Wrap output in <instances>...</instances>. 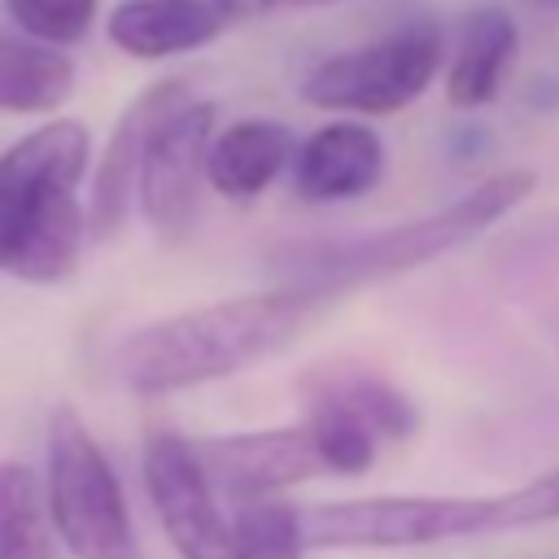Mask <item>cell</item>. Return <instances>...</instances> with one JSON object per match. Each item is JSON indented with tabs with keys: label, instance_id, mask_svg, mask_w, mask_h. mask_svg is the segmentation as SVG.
<instances>
[{
	"label": "cell",
	"instance_id": "8992f818",
	"mask_svg": "<svg viewBox=\"0 0 559 559\" xmlns=\"http://www.w3.org/2000/svg\"><path fill=\"white\" fill-rule=\"evenodd\" d=\"M445 66V35L432 22H406L362 48L314 61L301 79V100L323 114L380 118L415 105Z\"/></svg>",
	"mask_w": 559,
	"mask_h": 559
},
{
	"label": "cell",
	"instance_id": "30bf717a",
	"mask_svg": "<svg viewBox=\"0 0 559 559\" xmlns=\"http://www.w3.org/2000/svg\"><path fill=\"white\" fill-rule=\"evenodd\" d=\"M188 100H192V87L183 79H157L118 114V122H114V131H109L96 166H92V188H87L92 240H109L127 223V210L135 201V183H140V166H144L148 140Z\"/></svg>",
	"mask_w": 559,
	"mask_h": 559
},
{
	"label": "cell",
	"instance_id": "e0dca14e",
	"mask_svg": "<svg viewBox=\"0 0 559 559\" xmlns=\"http://www.w3.org/2000/svg\"><path fill=\"white\" fill-rule=\"evenodd\" d=\"M0 559H57L44 485L26 463H0Z\"/></svg>",
	"mask_w": 559,
	"mask_h": 559
},
{
	"label": "cell",
	"instance_id": "603a6c76",
	"mask_svg": "<svg viewBox=\"0 0 559 559\" xmlns=\"http://www.w3.org/2000/svg\"><path fill=\"white\" fill-rule=\"evenodd\" d=\"M288 4H297V9H319V4H336V0H288Z\"/></svg>",
	"mask_w": 559,
	"mask_h": 559
},
{
	"label": "cell",
	"instance_id": "ba28073f",
	"mask_svg": "<svg viewBox=\"0 0 559 559\" xmlns=\"http://www.w3.org/2000/svg\"><path fill=\"white\" fill-rule=\"evenodd\" d=\"M214 131H218V105L192 96L148 140L140 183H135V205H140L144 223L166 240L183 236L197 218L201 188L210 183L205 162H210Z\"/></svg>",
	"mask_w": 559,
	"mask_h": 559
},
{
	"label": "cell",
	"instance_id": "7a4b0ae2",
	"mask_svg": "<svg viewBox=\"0 0 559 559\" xmlns=\"http://www.w3.org/2000/svg\"><path fill=\"white\" fill-rule=\"evenodd\" d=\"M92 166V135L52 118L0 153V271L22 284H61L92 240L79 183Z\"/></svg>",
	"mask_w": 559,
	"mask_h": 559
},
{
	"label": "cell",
	"instance_id": "9c48e42d",
	"mask_svg": "<svg viewBox=\"0 0 559 559\" xmlns=\"http://www.w3.org/2000/svg\"><path fill=\"white\" fill-rule=\"evenodd\" d=\"M192 450H197L214 493L227 498L231 507L258 502V498H284L288 489H297L314 476H328L306 419L280 424V428H253V432L197 437Z\"/></svg>",
	"mask_w": 559,
	"mask_h": 559
},
{
	"label": "cell",
	"instance_id": "7402d4cb",
	"mask_svg": "<svg viewBox=\"0 0 559 559\" xmlns=\"http://www.w3.org/2000/svg\"><path fill=\"white\" fill-rule=\"evenodd\" d=\"M280 4H288V0H214L218 17H223L227 26H240V22H258V17L275 13Z\"/></svg>",
	"mask_w": 559,
	"mask_h": 559
},
{
	"label": "cell",
	"instance_id": "d6986e66",
	"mask_svg": "<svg viewBox=\"0 0 559 559\" xmlns=\"http://www.w3.org/2000/svg\"><path fill=\"white\" fill-rule=\"evenodd\" d=\"M306 428L314 432V445L323 454L328 476H362L376 463L380 437L336 397L306 389Z\"/></svg>",
	"mask_w": 559,
	"mask_h": 559
},
{
	"label": "cell",
	"instance_id": "5b68a950",
	"mask_svg": "<svg viewBox=\"0 0 559 559\" xmlns=\"http://www.w3.org/2000/svg\"><path fill=\"white\" fill-rule=\"evenodd\" d=\"M493 533V493H371L301 507L310 550H419Z\"/></svg>",
	"mask_w": 559,
	"mask_h": 559
},
{
	"label": "cell",
	"instance_id": "52a82bcc",
	"mask_svg": "<svg viewBox=\"0 0 559 559\" xmlns=\"http://www.w3.org/2000/svg\"><path fill=\"white\" fill-rule=\"evenodd\" d=\"M144 493L179 559H231V524L188 437L153 428L140 450Z\"/></svg>",
	"mask_w": 559,
	"mask_h": 559
},
{
	"label": "cell",
	"instance_id": "ac0fdd59",
	"mask_svg": "<svg viewBox=\"0 0 559 559\" xmlns=\"http://www.w3.org/2000/svg\"><path fill=\"white\" fill-rule=\"evenodd\" d=\"M231 559H306L301 507L288 498H258L231 507Z\"/></svg>",
	"mask_w": 559,
	"mask_h": 559
},
{
	"label": "cell",
	"instance_id": "4fadbf2b",
	"mask_svg": "<svg viewBox=\"0 0 559 559\" xmlns=\"http://www.w3.org/2000/svg\"><path fill=\"white\" fill-rule=\"evenodd\" d=\"M297 153V135L280 118H236L214 131L205 179L227 201H253L262 197Z\"/></svg>",
	"mask_w": 559,
	"mask_h": 559
},
{
	"label": "cell",
	"instance_id": "7c38bea8",
	"mask_svg": "<svg viewBox=\"0 0 559 559\" xmlns=\"http://www.w3.org/2000/svg\"><path fill=\"white\" fill-rule=\"evenodd\" d=\"M227 31L214 0H118L105 17V35L135 61H166L197 52Z\"/></svg>",
	"mask_w": 559,
	"mask_h": 559
},
{
	"label": "cell",
	"instance_id": "44dd1931",
	"mask_svg": "<svg viewBox=\"0 0 559 559\" xmlns=\"http://www.w3.org/2000/svg\"><path fill=\"white\" fill-rule=\"evenodd\" d=\"M559 520V467H546L528 485L493 493V533L502 528H533Z\"/></svg>",
	"mask_w": 559,
	"mask_h": 559
},
{
	"label": "cell",
	"instance_id": "ffe728a7",
	"mask_svg": "<svg viewBox=\"0 0 559 559\" xmlns=\"http://www.w3.org/2000/svg\"><path fill=\"white\" fill-rule=\"evenodd\" d=\"M96 9L100 0H4V13L13 17V26L52 48H70L87 39Z\"/></svg>",
	"mask_w": 559,
	"mask_h": 559
},
{
	"label": "cell",
	"instance_id": "5bb4252c",
	"mask_svg": "<svg viewBox=\"0 0 559 559\" xmlns=\"http://www.w3.org/2000/svg\"><path fill=\"white\" fill-rule=\"evenodd\" d=\"M520 52V26L507 9L480 4L463 17L459 44L445 61V100L454 109H480L498 100L502 79Z\"/></svg>",
	"mask_w": 559,
	"mask_h": 559
},
{
	"label": "cell",
	"instance_id": "277c9868",
	"mask_svg": "<svg viewBox=\"0 0 559 559\" xmlns=\"http://www.w3.org/2000/svg\"><path fill=\"white\" fill-rule=\"evenodd\" d=\"M44 502L57 542L74 559H140L122 480L70 402L48 415Z\"/></svg>",
	"mask_w": 559,
	"mask_h": 559
},
{
	"label": "cell",
	"instance_id": "2e32d148",
	"mask_svg": "<svg viewBox=\"0 0 559 559\" xmlns=\"http://www.w3.org/2000/svg\"><path fill=\"white\" fill-rule=\"evenodd\" d=\"M301 389L336 397V402L349 406L380 441H411V437L419 432V411H415V402H411L402 389H393L384 376H376V371H332V367H323V371L306 376Z\"/></svg>",
	"mask_w": 559,
	"mask_h": 559
},
{
	"label": "cell",
	"instance_id": "9a60e30c",
	"mask_svg": "<svg viewBox=\"0 0 559 559\" xmlns=\"http://www.w3.org/2000/svg\"><path fill=\"white\" fill-rule=\"evenodd\" d=\"M79 70L66 48L0 31V114H57L74 96Z\"/></svg>",
	"mask_w": 559,
	"mask_h": 559
},
{
	"label": "cell",
	"instance_id": "6da1fadb",
	"mask_svg": "<svg viewBox=\"0 0 559 559\" xmlns=\"http://www.w3.org/2000/svg\"><path fill=\"white\" fill-rule=\"evenodd\" d=\"M323 306L332 301L301 284H280L266 293H240L179 310L135 328L114 349V371L140 397L183 393L280 354Z\"/></svg>",
	"mask_w": 559,
	"mask_h": 559
},
{
	"label": "cell",
	"instance_id": "3957f363",
	"mask_svg": "<svg viewBox=\"0 0 559 559\" xmlns=\"http://www.w3.org/2000/svg\"><path fill=\"white\" fill-rule=\"evenodd\" d=\"M533 183H537L533 170H498L432 214H419L411 223H393V227H380L376 236L345 240V245L314 253L310 262L293 266V275L284 284H301V288L319 293L323 301H336L341 293H354L362 284H380L389 275L415 271V266L476 240L480 231H489L502 214H511L533 192Z\"/></svg>",
	"mask_w": 559,
	"mask_h": 559
},
{
	"label": "cell",
	"instance_id": "8fae6325",
	"mask_svg": "<svg viewBox=\"0 0 559 559\" xmlns=\"http://www.w3.org/2000/svg\"><path fill=\"white\" fill-rule=\"evenodd\" d=\"M293 192L306 205H345L384 179V140L371 122H323L293 153Z\"/></svg>",
	"mask_w": 559,
	"mask_h": 559
}]
</instances>
